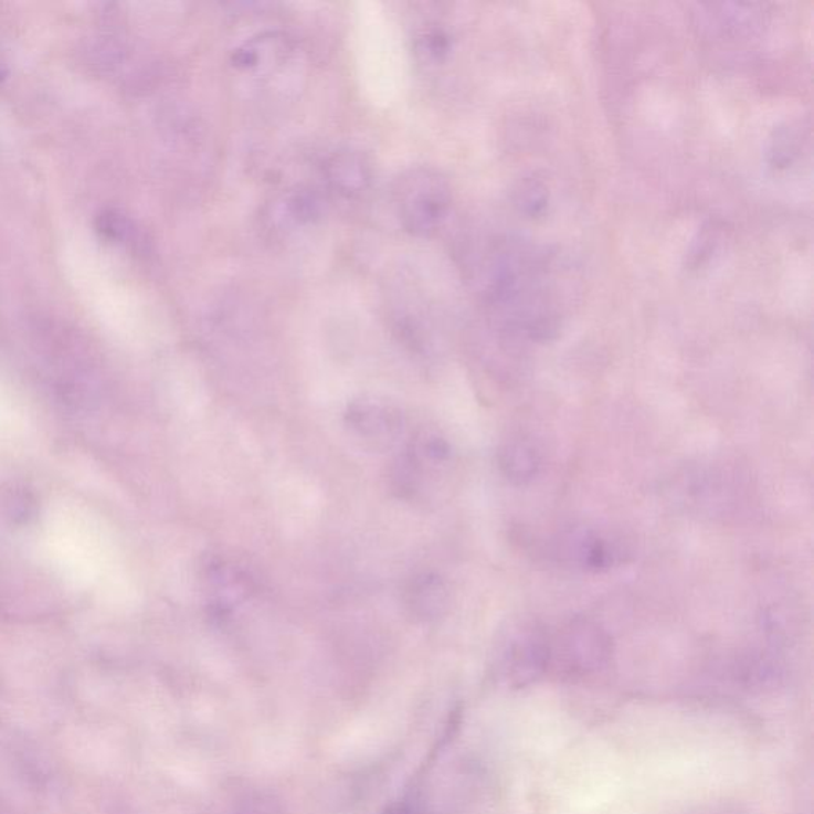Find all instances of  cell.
<instances>
[{
	"mask_svg": "<svg viewBox=\"0 0 814 814\" xmlns=\"http://www.w3.org/2000/svg\"><path fill=\"white\" fill-rule=\"evenodd\" d=\"M503 472L512 483L522 484L530 483L538 474L539 457L538 452L527 441H514L508 444L501 452Z\"/></svg>",
	"mask_w": 814,
	"mask_h": 814,
	"instance_id": "52a82bcc",
	"label": "cell"
},
{
	"mask_svg": "<svg viewBox=\"0 0 814 814\" xmlns=\"http://www.w3.org/2000/svg\"><path fill=\"white\" fill-rule=\"evenodd\" d=\"M321 212V199L309 188L288 191L278 199L271 211V222L281 230H296L304 224L313 223Z\"/></svg>",
	"mask_w": 814,
	"mask_h": 814,
	"instance_id": "8992f818",
	"label": "cell"
},
{
	"mask_svg": "<svg viewBox=\"0 0 814 814\" xmlns=\"http://www.w3.org/2000/svg\"><path fill=\"white\" fill-rule=\"evenodd\" d=\"M411 606L414 611H422L423 614L441 611L446 604V589L441 584L440 579L423 577L412 584Z\"/></svg>",
	"mask_w": 814,
	"mask_h": 814,
	"instance_id": "ba28073f",
	"label": "cell"
},
{
	"mask_svg": "<svg viewBox=\"0 0 814 814\" xmlns=\"http://www.w3.org/2000/svg\"><path fill=\"white\" fill-rule=\"evenodd\" d=\"M548 190L539 180L528 179L517 191V204L528 215H538L548 205Z\"/></svg>",
	"mask_w": 814,
	"mask_h": 814,
	"instance_id": "9c48e42d",
	"label": "cell"
},
{
	"mask_svg": "<svg viewBox=\"0 0 814 814\" xmlns=\"http://www.w3.org/2000/svg\"><path fill=\"white\" fill-rule=\"evenodd\" d=\"M350 426L367 441H390L401 429L398 412L379 401H357L349 409Z\"/></svg>",
	"mask_w": 814,
	"mask_h": 814,
	"instance_id": "5b68a950",
	"label": "cell"
},
{
	"mask_svg": "<svg viewBox=\"0 0 814 814\" xmlns=\"http://www.w3.org/2000/svg\"><path fill=\"white\" fill-rule=\"evenodd\" d=\"M551 643L549 668L567 676H584L600 670L610 660V638L589 622H573L563 636Z\"/></svg>",
	"mask_w": 814,
	"mask_h": 814,
	"instance_id": "7a4b0ae2",
	"label": "cell"
},
{
	"mask_svg": "<svg viewBox=\"0 0 814 814\" xmlns=\"http://www.w3.org/2000/svg\"><path fill=\"white\" fill-rule=\"evenodd\" d=\"M423 46H425V52L429 53L430 56L441 57L447 53L448 46H451V40H448L444 32L434 31L432 34L426 35Z\"/></svg>",
	"mask_w": 814,
	"mask_h": 814,
	"instance_id": "8fae6325",
	"label": "cell"
},
{
	"mask_svg": "<svg viewBox=\"0 0 814 814\" xmlns=\"http://www.w3.org/2000/svg\"><path fill=\"white\" fill-rule=\"evenodd\" d=\"M799 134L792 129L783 128L776 134V140L772 145V161L778 168H786L797 157Z\"/></svg>",
	"mask_w": 814,
	"mask_h": 814,
	"instance_id": "30bf717a",
	"label": "cell"
},
{
	"mask_svg": "<svg viewBox=\"0 0 814 814\" xmlns=\"http://www.w3.org/2000/svg\"><path fill=\"white\" fill-rule=\"evenodd\" d=\"M329 187L346 198L361 197L372 182V168L358 151H339L325 165Z\"/></svg>",
	"mask_w": 814,
	"mask_h": 814,
	"instance_id": "277c9868",
	"label": "cell"
},
{
	"mask_svg": "<svg viewBox=\"0 0 814 814\" xmlns=\"http://www.w3.org/2000/svg\"><path fill=\"white\" fill-rule=\"evenodd\" d=\"M551 639L537 627L516 628L506 639L501 654V678L512 689L537 683L549 672Z\"/></svg>",
	"mask_w": 814,
	"mask_h": 814,
	"instance_id": "3957f363",
	"label": "cell"
},
{
	"mask_svg": "<svg viewBox=\"0 0 814 814\" xmlns=\"http://www.w3.org/2000/svg\"><path fill=\"white\" fill-rule=\"evenodd\" d=\"M387 814H414V812L409 808H403V806H398V808L390 810Z\"/></svg>",
	"mask_w": 814,
	"mask_h": 814,
	"instance_id": "7c38bea8",
	"label": "cell"
},
{
	"mask_svg": "<svg viewBox=\"0 0 814 814\" xmlns=\"http://www.w3.org/2000/svg\"><path fill=\"white\" fill-rule=\"evenodd\" d=\"M394 202L409 233L430 236L446 219L451 188L446 179L432 169H412L398 180Z\"/></svg>",
	"mask_w": 814,
	"mask_h": 814,
	"instance_id": "6da1fadb",
	"label": "cell"
}]
</instances>
